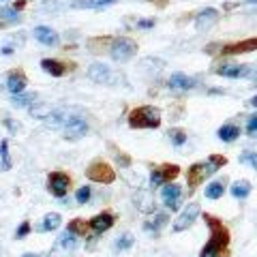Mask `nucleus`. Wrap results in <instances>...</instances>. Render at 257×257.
<instances>
[{"label": "nucleus", "instance_id": "obj_6", "mask_svg": "<svg viewBox=\"0 0 257 257\" xmlns=\"http://www.w3.org/2000/svg\"><path fill=\"white\" fill-rule=\"evenodd\" d=\"M216 170L212 167V163L208 161V163H195V165H191L189 167V172H187V184H189V191H195L199 184H202L208 176H212Z\"/></svg>", "mask_w": 257, "mask_h": 257}, {"label": "nucleus", "instance_id": "obj_13", "mask_svg": "<svg viewBox=\"0 0 257 257\" xmlns=\"http://www.w3.org/2000/svg\"><path fill=\"white\" fill-rule=\"evenodd\" d=\"M88 223H90V229L94 231V234H103V231H107V229L114 227L116 216L111 212H101V214H96L94 219H90Z\"/></svg>", "mask_w": 257, "mask_h": 257}, {"label": "nucleus", "instance_id": "obj_41", "mask_svg": "<svg viewBox=\"0 0 257 257\" xmlns=\"http://www.w3.org/2000/svg\"><path fill=\"white\" fill-rule=\"evenodd\" d=\"M116 159H118V163H120V165H124V167H128V165H131V159H128V157H124L122 152H120V155H118Z\"/></svg>", "mask_w": 257, "mask_h": 257}, {"label": "nucleus", "instance_id": "obj_21", "mask_svg": "<svg viewBox=\"0 0 257 257\" xmlns=\"http://www.w3.org/2000/svg\"><path fill=\"white\" fill-rule=\"evenodd\" d=\"M11 167H13V161H11V155H9V142L3 140L0 142V170L9 172Z\"/></svg>", "mask_w": 257, "mask_h": 257}, {"label": "nucleus", "instance_id": "obj_35", "mask_svg": "<svg viewBox=\"0 0 257 257\" xmlns=\"http://www.w3.org/2000/svg\"><path fill=\"white\" fill-rule=\"evenodd\" d=\"M165 223H167V216H165V214H157V216H155V221L146 223V229H148V231H152V229H155V231H159V229L163 227Z\"/></svg>", "mask_w": 257, "mask_h": 257}, {"label": "nucleus", "instance_id": "obj_1", "mask_svg": "<svg viewBox=\"0 0 257 257\" xmlns=\"http://www.w3.org/2000/svg\"><path fill=\"white\" fill-rule=\"evenodd\" d=\"M204 221L208 225V229H210V238H208L199 257H227L229 229L223 225V221H219L212 214H204Z\"/></svg>", "mask_w": 257, "mask_h": 257}, {"label": "nucleus", "instance_id": "obj_34", "mask_svg": "<svg viewBox=\"0 0 257 257\" xmlns=\"http://www.w3.org/2000/svg\"><path fill=\"white\" fill-rule=\"evenodd\" d=\"M170 140H172V144H176V146H182V144L187 142V133H184L182 128H172Z\"/></svg>", "mask_w": 257, "mask_h": 257}, {"label": "nucleus", "instance_id": "obj_10", "mask_svg": "<svg viewBox=\"0 0 257 257\" xmlns=\"http://www.w3.org/2000/svg\"><path fill=\"white\" fill-rule=\"evenodd\" d=\"M197 214H199V206L197 204H189L187 208L182 210V214L176 219V223H174V231H184V229H189L193 223H195V219H197Z\"/></svg>", "mask_w": 257, "mask_h": 257}, {"label": "nucleus", "instance_id": "obj_37", "mask_svg": "<svg viewBox=\"0 0 257 257\" xmlns=\"http://www.w3.org/2000/svg\"><path fill=\"white\" fill-rule=\"evenodd\" d=\"M75 199H77V204H86L90 199V187H79L75 193Z\"/></svg>", "mask_w": 257, "mask_h": 257}, {"label": "nucleus", "instance_id": "obj_30", "mask_svg": "<svg viewBox=\"0 0 257 257\" xmlns=\"http://www.w3.org/2000/svg\"><path fill=\"white\" fill-rule=\"evenodd\" d=\"M58 240H60V246H62V248H75V246H77V236L71 234L69 229L62 231Z\"/></svg>", "mask_w": 257, "mask_h": 257}, {"label": "nucleus", "instance_id": "obj_44", "mask_svg": "<svg viewBox=\"0 0 257 257\" xmlns=\"http://www.w3.org/2000/svg\"><path fill=\"white\" fill-rule=\"evenodd\" d=\"M24 7H26V0H20V3H15V5H13V9H15V11H20V9H24Z\"/></svg>", "mask_w": 257, "mask_h": 257}, {"label": "nucleus", "instance_id": "obj_33", "mask_svg": "<svg viewBox=\"0 0 257 257\" xmlns=\"http://www.w3.org/2000/svg\"><path fill=\"white\" fill-rule=\"evenodd\" d=\"M131 246H133V234H128V231L116 240V248H118V251H124V248H131Z\"/></svg>", "mask_w": 257, "mask_h": 257}, {"label": "nucleus", "instance_id": "obj_26", "mask_svg": "<svg viewBox=\"0 0 257 257\" xmlns=\"http://www.w3.org/2000/svg\"><path fill=\"white\" fill-rule=\"evenodd\" d=\"M88 229H90V223L84 221V219H73V221H69V231H71V234H75V236H86Z\"/></svg>", "mask_w": 257, "mask_h": 257}, {"label": "nucleus", "instance_id": "obj_38", "mask_svg": "<svg viewBox=\"0 0 257 257\" xmlns=\"http://www.w3.org/2000/svg\"><path fill=\"white\" fill-rule=\"evenodd\" d=\"M208 161L212 163L214 170H221V167H223L225 163H227V159H225L223 155H210V159H208Z\"/></svg>", "mask_w": 257, "mask_h": 257}, {"label": "nucleus", "instance_id": "obj_28", "mask_svg": "<svg viewBox=\"0 0 257 257\" xmlns=\"http://www.w3.org/2000/svg\"><path fill=\"white\" fill-rule=\"evenodd\" d=\"M114 0H79V3H75L77 9H103V7L111 5Z\"/></svg>", "mask_w": 257, "mask_h": 257}, {"label": "nucleus", "instance_id": "obj_17", "mask_svg": "<svg viewBox=\"0 0 257 257\" xmlns=\"http://www.w3.org/2000/svg\"><path fill=\"white\" fill-rule=\"evenodd\" d=\"M32 35H35L37 41L43 43V45H56V43H58V39H60L58 32L52 30V28H47V26H37Z\"/></svg>", "mask_w": 257, "mask_h": 257}, {"label": "nucleus", "instance_id": "obj_8", "mask_svg": "<svg viewBox=\"0 0 257 257\" xmlns=\"http://www.w3.org/2000/svg\"><path fill=\"white\" fill-rule=\"evenodd\" d=\"M88 77H90L92 82H96V84H103V86L116 84L114 71H111L107 64H103V62H94V64H90V67H88Z\"/></svg>", "mask_w": 257, "mask_h": 257}, {"label": "nucleus", "instance_id": "obj_18", "mask_svg": "<svg viewBox=\"0 0 257 257\" xmlns=\"http://www.w3.org/2000/svg\"><path fill=\"white\" fill-rule=\"evenodd\" d=\"M41 69L45 71V73H50L54 77H62L64 73H67V64L60 62V60H54V58H43L41 60Z\"/></svg>", "mask_w": 257, "mask_h": 257}, {"label": "nucleus", "instance_id": "obj_32", "mask_svg": "<svg viewBox=\"0 0 257 257\" xmlns=\"http://www.w3.org/2000/svg\"><path fill=\"white\" fill-rule=\"evenodd\" d=\"M109 43H111V39L99 37V39H90V41H88V47H90L92 52H103V47L109 45Z\"/></svg>", "mask_w": 257, "mask_h": 257}, {"label": "nucleus", "instance_id": "obj_48", "mask_svg": "<svg viewBox=\"0 0 257 257\" xmlns=\"http://www.w3.org/2000/svg\"><path fill=\"white\" fill-rule=\"evenodd\" d=\"M0 3H5V0H0Z\"/></svg>", "mask_w": 257, "mask_h": 257}, {"label": "nucleus", "instance_id": "obj_39", "mask_svg": "<svg viewBox=\"0 0 257 257\" xmlns=\"http://www.w3.org/2000/svg\"><path fill=\"white\" fill-rule=\"evenodd\" d=\"M246 133H248V135H253V138L257 135V116H251V118H248V124H246Z\"/></svg>", "mask_w": 257, "mask_h": 257}, {"label": "nucleus", "instance_id": "obj_5", "mask_svg": "<svg viewBox=\"0 0 257 257\" xmlns=\"http://www.w3.org/2000/svg\"><path fill=\"white\" fill-rule=\"evenodd\" d=\"M79 116H82V114H79V109H75V107H60V109L52 111L50 118L45 120V124L52 126V128H67Z\"/></svg>", "mask_w": 257, "mask_h": 257}, {"label": "nucleus", "instance_id": "obj_2", "mask_svg": "<svg viewBox=\"0 0 257 257\" xmlns=\"http://www.w3.org/2000/svg\"><path fill=\"white\" fill-rule=\"evenodd\" d=\"M161 124V111L152 105L135 107L128 114V126L133 128H157Z\"/></svg>", "mask_w": 257, "mask_h": 257}, {"label": "nucleus", "instance_id": "obj_47", "mask_svg": "<svg viewBox=\"0 0 257 257\" xmlns=\"http://www.w3.org/2000/svg\"><path fill=\"white\" fill-rule=\"evenodd\" d=\"M24 257H39V255H35V253H26V255H24Z\"/></svg>", "mask_w": 257, "mask_h": 257}, {"label": "nucleus", "instance_id": "obj_11", "mask_svg": "<svg viewBox=\"0 0 257 257\" xmlns=\"http://www.w3.org/2000/svg\"><path fill=\"white\" fill-rule=\"evenodd\" d=\"M248 52H257V37L253 39H244L238 43H229L221 47V54L225 56H236V54H248Z\"/></svg>", "mask_w": 257, "mask_h": 257}, {"label": "nucleus", "instance_id": "obj_24", "mask_svg": "<svg viewBox=\"0 0 257 257\" xmlns=\"http://www.w3.org/2000/svg\"><path fill=\"white\" fill-rule=\"evenodd\" d=\"M248 193H251V182L248 180H236L231 184V195L234 197L244 199V197H248Z\"/></svg>", "mask_w": 257, "mask_h": 257}, {"label": "nucleus", "instance_id": "obj_45", "mask_svg": "<svg viewBox=\"0 0 257 257\" xmlns=\"http://www.w3.org/2000/svg\"><path fill=\"white\" fill-rule=\"evenodd\" d=\"M251 77H253V82H255V84H257V67H255V69H253V75H251Z\"/></svg>", "mask_w": 257, "mask_h": 257}, {"label": "nucleus", "instance_id": "obj_14", "mask_svg": "<svg viewBox=\"0 0 257 257\" xmlns=\"http://www.w3.org/2000/svg\"><path fill=\"white\" fill-rule=\"evenodd\" d=\"M26 86H28V79H26V75H24V71H20V69L11 71L9 77H7V88H9L11 94H22Z\"/></svg>", "mask_w": 257, "mask_h": 257}, {"label": "nucleus", "instance_id": "obj_12", "mask_svg": "<svg viewBox=\"0 0 257 257\" xmlns=\"http://www.w3.org/2000/svg\"><path fill=\"white\" fill-rule=\"evenodd\" d=\"M216 22H219V11L216 9H204V11L197 13L195 28H197V32H206V30H210Z\"/></svg>", "mask_w": 257, "mask_h": 257}, {"label": "nucleus", "instance_id": "obj_15", "mask_svg": "<svg viewBox=\"0 0 257 257\" xmlns=\"http://www.w3.org/2000/svg\"><path fill=\"white\" fill-rule=\"evenodd\" d=\"M86 133H88V122L79 116L77 120H73V122L64 128V140H79V138H84Z\"/></svg>", "mask_w": 257, "mask_h": 257}, {"label": "nucleus", "instance_id": "obj_25", "mask_svg": "<svg viewBox=\"0 0 257 257\" xmlns=\"http://www.w3.org/2000/svg\"><path fill=\"white\" fill-rule=\"evenodd\" d=\"M236 138H240V128L236 124H223L219 128V140H223V142H234Z\"/></svg>", "mask_w": 257, "mask_h": 257}, {"label": "nucleus", "instance_id": "obj_3", "mask_svg": "<svg viewBox=\"0 0 257 257\" xmlns=\"http://www.w3.org/2000/svg\"><path fill=\"white\" fill-rule=\"evenodd\" d=\"M109 54L116 62H126L138 54V43L128 37H116V39H111V43H109Z\"/></svg>", "mask_w": 257, "mask_h": 257}, {"label": "nucleus", "instance_id": "obj_4", "mask_svg": "<svg viewBox=\"0 0 257 257\" xmlns=\"http://www.w3.org/2000/svg\"><path fill=\"white\" fill-rule=\"evenodd\" d=\"M86 176L90 178L92 182H101V184H111L116 180V172L105 163V161H94V163L88 165Z\"/></svg>", "mask_w": 257, "mask_h": 257}, {"label": "nucleus", "instance_id": "obj_9", "mask_svg": "<svg viewBox=\"0 0 257 257\" xmlns=\"http://www.w3.org/2000/svg\"><path fill=\"white\" fill-rule=\"evenodd\" d=\"M253 64H221V67L214 69L216 75H223V77H231V79H238V77H251L253 75Z\"/></svg>", "mask_w": 257, "mask_h": 257}, {"label": "nucleus", "instance_id": "obj_20", "mask_svg": "<svg viewBox=\"0 0 257 257\" xmlns=\"http://www.w3.org/2000/svg\"><path fill=\"white\" fill-rule=\"evenodd\" d=\"M20 20H22L20 11H15L13 7H5V9H0V28L13 26V24H18Z\"/></svg>", "mask_w": 257, "mask_h": 257}, {"label": "nucleus", "instance_id": "obj_19", "mask_svg": "<svg viewBox=\"0 0 257 257\" xmlns=\"http://www.w3.org/2000/svg\"><path fill=\"white\" fill-rule=\"evenodd\" d=\"M167 84H170V88H174V90H191V88L195 86V79L184 75V73H174Z\"/></svg>", "mask_w": 257, "mask_h": 257}, {"label": "nucleus", "instance_id": "obj_43", "mask_svg": "<svg viewBox=\"0 0 257 257\" xmlns=\"http://www.w3.org/2000/svg\"><path fill=\"white\" fill-rule=\"evenodd\" d=\"M5 124L9 126V131H13V133H15V131H20V124H15L11 118H7V120H5Z\"/></svg>", "mask_w": 257, "mask_h": 257}, {"label": "nucleus", "instance_id": "obj_7", "mask_svg": "<svg viewBox=\"0 0 257 257\" xmlns=\"http://www.w3.org/2000/svg\"><path fill=\"white\" fill-rule=\"evenodd\" d=\"M69 189H71V178H69V174H64V172H52L50 176H47V191H50L52 195L64 197Z\"/></svg>", "mask_w": 257, "mask_h": 257}, {"label": "nucleus", "instance_id": "obj_16", "mask_svg": "<svg viewBox=\"0 0 257 257\" xmlns=\"http://www.w3.org/2000/svg\"><path fill=\"white\" fill-rule=\"evenodd\" d=\"M182 195V189L178 184H165L163 189V202L165 206L170 208V210H178V199Z\"/></svg>", "mask_w": 257, "mask_h": 257}, {"label": "nucleus", "instance_id": "obj_29", "mask_svg": "<svg viewBox=\"0 0 257 257\" xmlns=\"http://www.w3.org/2000/svg\"><path fill=\"white\" fill-rule=\"evenodd\" d=\"M138 206H140V210L150 212L152 208H155V197H152L148 191H144V193H140V195H138Z\"/></svg>", "mask_w": 257, "mask_h": 257}, {"label": "nucleus", "instance_id": "obj_42", "mask_svg": "<svg viewBox=\"0 0 257 257\" xmlns=\"http://www.w3.org/2000/svg\"><path fill=\"white\" fill-rule=\"evenodd\" d=\"M155 26V20H142L138 22V28H152Z\"/></svg>", "mask_w": 257, "mask_h": 257}, {"label": "nucleus", "instance_id": "obj_22", "mask_svg": "<svg viewBox=\"0 0 257 257\" xmlns=\"http://www.w3.org/2000/svg\"><path fill=\"white\" fill-rule=\"evenodd\" d=\"M60 223H62V216H60L58 212H47V214L43 216L41 229H43V231H54V229L60 227Z\"/></svg>", "mask_w": 257, "mask_h": 257}, {"label": "nucleus", "instance_id": "obj_27", "mask_svg": "<svg viewBox=\"0 0 257 257\" xmlns=\"http://www.w3.org/2000/svg\"><path fill=\"white\" fill-rule=\"evenodd\" d=\"M225 191V180H214L206 187V197L208 199H219Z\"/></svg>", "mask_w": 257, "mask_h": 257}, {"label": "nucleus", "instance_id": "obj_46", "mask_svg": "<svg viewBox=\"0 0 257 257\" xmlns=\"http://www.w3.org/2000/svg\"><path fill=\"white\" fill-rule=\"evenodd\" d=\"M251 105H253V107H257V94H255L253 99H251Z\"/></svg>", "mask_w": 257, "mask_h": 257}, {"label": "nucleus", "instance_id": "obj_40", "mask_svg": "<svg viewBox=\"0 0 257 257\" xmlns=\"http://www.w3.org/2000/svg\"><path fill=\"white\" fill-rule=\"evenodd\" d=\"M30 234V223L28 221H24L20 225V229H18V238H24V236H28Z\"/></svg>", "mask_w": 257, "mask_h": 257}, {"label": "nucleus", "instance_id": "obj_23", "mask_svg": "<svg viewBox=\"0 0 257 257\" xmlns=\"http://www.w3.org/2000/svg\"><path fill=\"white\" fill-rule=\"evenodd\" d=\"M52 105L50 103H35V105H30V114L35 116V118H39V120H47L50 118V114H52Z\"/></svg>", "mask_w": 257, "mask_h": 257}, {"label": "nucleus", "instance_id": "obj_36", "mask_svg": "<svg viewBox=\"0 0 257 257\" xmlns=\"http://www.w3.org/2000/svg\"><path fill=\"white\" fill-rule=\"evenodd\" d=\"M240 163H246V165H251L253 170H257V155L255 152H242V155H240Z\"/></svg>", "mask_w": 257, "mask_h": 257}, {"label": "nucleus", "instance_id": "obj_31", "mask_svg": "<svg viewBox=\"0 0 257 257\" xmlns=\"http://www.w3.org/2000/svg\"><path fill=\"white\" fill-rule=\"evenodd\" d=\"M35 103V94H13V105L15 107H26Z\"/></svg>", "mask_w": 257, "mask_h": 257}]
</instances>
